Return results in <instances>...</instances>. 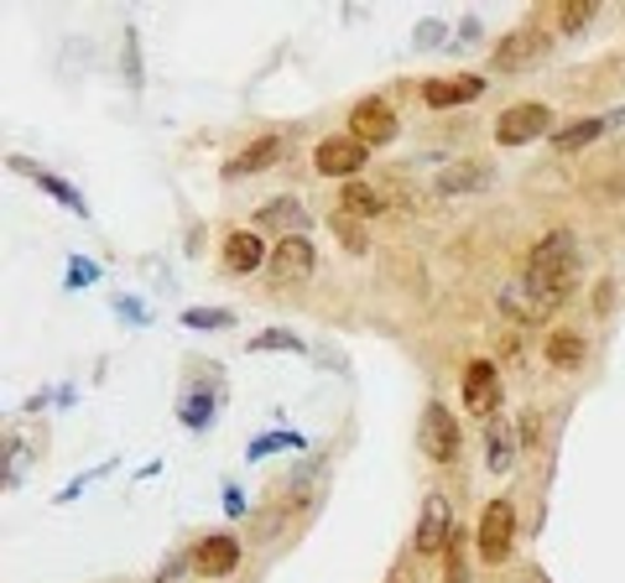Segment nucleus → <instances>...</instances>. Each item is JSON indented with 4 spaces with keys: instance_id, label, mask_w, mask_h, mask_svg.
<instances>
[{
    "instance_id": "nucleus-1",
    "label": "nucleus",
    "mask_w": 625,
    "mask_h": 583,
    "mask_svg": "<svg viewBox=\"0 0 625 583\" xmlns=\"http://www.w3.org/2000/svg\"><path fill=\"white\" fill-rule=\"evenodd\" d=\"M579 282V255H573V240L569 235H548L537 240L532 255H527V276H521V287L542 297V303H563Z\"/></svg>"
},
{
    "instance_id": "nucleus-2",
    "label": "nucleus",
    "mask_w": 625,
    "mask_h": 583,
    "mask_svg": "<svg viewBox=\"0 0 625 583\" xmlns=\"http://www.w3.org/2000/svg\"><path fill=\"white\" fill-rule=\"evenodd\" d=\"M516 537V510L511 500H490V510L479 516V563H506Z\"/></svg>"
},
{
    "instance_id": "nucleus-3",
    "label": "nucleus",
    "mask_w": 625,
    "mask_h": 583,
    "mask_svg": "<svg viewBox=\"0 0 625 583\" xmlns=\"http://www.w3.org/2000/svg\"><path fill=\"white\" fill-rule=\"evenodd\" d=\"M417 443H423V454L433 458V464H454L459 458V422L443 412L438 401L423 412V427H417Z\"/></svg>"
},
{
    "instance_id": "nucleus-4",
    "label": "nucleus",
    "mask_w": 625,
    "mask_h": 583,
    "mask_svg": "<svg viewBox=\"0 0 625 583\" xmlns=\"http://www.w3.org/2000/svg\"><path fill=\"white\" fill-rule=\"evenodd\" d=\"M350 130H354V141L360 146H381V141H391L402 126H396V109H391L386 99H366V105H354Z\"/></svg>"
},
{
    "instance_id": "nucleus-5",
    "label": "nucleus",
    "mask_w": 625,
    "mask_h": 583,
    "mask_svg": "<svg viewBox=\"0 0 625 583\" xmlns=\"http://www.w3.org/2000/svg\"><path fill=\"white\" fill-rule=\"evenodd\" d=\"M464 406H469L475 417H490L500 406V370L490 360H475L464 370Z\"/></svg>"
},
{
    "instance_id": "nucleus-6",
    "label": "nucleus",
    "mask_w": 625,
    "mask_h": 583,
    "mask_svg": "<svg viewBox=\"0 0 625 583\" xmlns=\"http://www.w3.org/2000/svg\"><path fill=\"white\" fill-rule=\"evenodd\" d=\"M552 126V115L542 105H511L506 115L496 120V141L500 146H521V141H537L542 130Z\"/></svg>"
},
{
    "instance_id": "nucleus-7",
    "label": "nucleus",
    "mask_w": 625,
    "mask_h": 583,
    "mask_svg": "<svg viewBox=\"0 0 625 583\" xmlns=\"http://www.w3.org/2000/svg\"><path fill=\"white\" fill-rule=\"evenodd\" d=\"M318 172H329V178H345L354 182V172L366 167V146L354 141V136H329V141H318Z\"/></svg>"
},
{
    "instance_id": "nucleus-8",
    "label": "nucleus",
    "mask_w": 625,
    "mask_h": 583,
    "mask_svg": "<svg viewBox=\"0 0 625 583\" xmlns=\"http://www.w3.org/2000/svg\"><path fill=\"white\" fill-rule=\"evenodd\" d=\"M240 568V542L235 537H203L193 547V573L203 579H224V573H235Z\"/></svg>"
},
{
    "instance_id": "nucleus-9",
    "label": "nucleus",
    "mask_w": 625,
    "mask_h": 583,
    "mask_svg": "<svg viewBox=\"0 0 625 583\" xmlns=\"http://www.w3.org/2000/svg\"><path fill=\"white\" fill-rule=\"evenodd\" d=\"M312 245L303 235H287L282 245L272 251V282H303V276H312Z\"/></svg>"
},
{
    "instance_id": "nucleus-10",
    "label": "nucleus",
    "mask_w": 625,
    "mask_h": 583,
    "mask_svg": "<svg viewBox=\"0 0 625 583\" xmlns=\"http://www.w3.org/2000/svg\"><path fill=\"white\" fill-rule=\"evenodd\" d=\"M417 552H448V500L427 495L423 500V521H417Z\"/></svg>"
},
{
    "instance_id": "nucleus-11",
    "label": "nucleus",
    "mask_w": 625,
    "mask_h": 583,
    "mask_svg": "<svg viewBox=\"0 0 625 583\" xmlns=\"http://www.w3.org/2000/svg\"><path fill=\"white\" fill-rule=\"evenodd\" d=\"M479 94H485V84H479L475 73H459V78H433V84H423V99L433 109L469 105V99H479Z\"/></svg>"
},
{
    "instance_id": "nucleus-12",
    "label": "nucleus",
    "mask_w": 625,
    "mask_h": 583,
    "mask_svg": "<svg viewBox=\"0 0 625 583\" xmlns=\"http://www.w3.org/2000/svg\"><path fill=\"white\" fill-rule=\"evenodd\" d=\"M282 157V141L276 136H261V141H251L240 157H230L224 162V178H256V172H266V167Z\"/></svg>"
},
{
    "instance_id": "nucleus-13",
    "label": "nucleus",
    "mask_w": 625,
    "mask_h": 583,
    "mask_svg": "<svg viewBox=\"0 0 625 583\" xmlns=\"http://www.w3.org/2000/svg\"><path fill=\"white\" fill-rule=\"evenodd\" d=\"M537 53H542V32H537V26H521V32H511L506 42H500L496 68H500V73H516L521 63H532Z\"/></svg>"
},
{
    "instance_id": "nucleus-14",
    "label": "nucleus",
    "mask_w": 625,
    "mask_h": 583,
    "mask_svg": "<svg viewBox=\"0 0 625 583\" xmlns=\"http://www.w3.org/2000/svg\"><path fill=\"white\" fill-rule=\"evenodd\" d=\"M261 261H266V245H261L256 235H230L224 240V266H230V272H256Z\"/></svg>"
},
{
    "instance_id": "nucleus-15",
    "label": "nucleus",
    "mask_w": 625,
    "mask_h": 583,
    "mask_svg": "<svg viewBox=\"0 0 625 583\" xmlns=\"http://www.w3.org/2000/svg\"><path fill=\"white\" fill-rule=\"evenodd\" d=\"M339 209H345V214H360V219L386 214V203H381V193H375V188H366L360 178L345 182V193H339Z\"/></svg>"
},
{
    "instance_id": "nucleus-16",
    "label": "nucleus",
    "mask_w": 625,
    "mask_h": 583,
    "mask_svg": "<svg viewBox=\"0 0 625 583\" xmlns=\"http://www.w3.org/2000/svg\"><path fill=\"white\" fill-rule=\"evenodd\" d=\"M610 126H615V120H579L573 130H558V136H552V146H558V151H573V146L600 141V136H605Z\"/></svg>"
},
{
    "instance_id": "nucleus-17",
    "label": "nucleus",
    "mask_w": 625,
    "mask_h": 583,
    "mask_svg": "<svg viewBox=\"0 0 625 583\" xmlns=\"http://www.w3.org/2000/svg\"><path fill=\"white\" fill-rule=\"evenodd\" d=\"M506 312H516L521 324H537V318H548L552 308L542 303V297H532L527 287H511V292H506Z\"/></svg>"
},
{
    "instance_id": "nucleus-18",
    "label": "nucleus",
    "mask_w": 625,
    "mask_h": 583,
    "mask_svg": "<svg viewBox=\"0 0 625 583\" xmlns=\"http://www.w3.org/2000/svg\"><path fill=\"white\" fill-rule=\"evenodd\" d=\"M548 360L552 364H579V360H584V339L569 333V328H558V333L548 339Z\"/></svg>"
},
{
    "instance_id": "nucleus-19",
    "label": "nucleus",
    "mask_w": 625,
    "mask_h": 583,
    "mask_svg": "<svg viewBox=\"0 0 625 583\" xmlns=\"http://www.w3.org/2000/svg\"><path fill=\"white\" fill-rule=\"evenodd\" d=\"M485 167H448V172H443L438 178V188L443 193H469V188H485Z\"/></svg>"
},
{
    "instance_id": "nucleus-20",
    "label": "nucleus",
    "mask_w": 625,
    "mask_h": 583,
    "mask_svg": "<svg viewBox=\"0 0 625 583\" xmlns=\"http://www.w3.org/2000/svg\"><path fill=\"white\" fill-rule=\"evenodd\" d=\"M261 224H303V209H297V199H276L261 209Z\"/></svg>"
},
{
    "instance_id": "nucleus-21",
    "label": "nucleus",
    "mask_w": 625,
    "mask_h": 583,
    "mask_svg": "<svg viewBox=\"0 0 625 583\" xmlns=\"http://www.w3.org/2000/svg\"><path fill=\"white\" fill-rule=\"evenodd\" d=\"M251 349H293V354H308V344H303V339H293L287 328H266L261 339H251Z\"/></svg>"
},
{
    "instance_id": "nucleus-22",
    "label": "nucleus",
    "mask_w": 625,
    "mask_h": 583,
    "mask_svg": "<svg viewBox=\"0 0 625 583\" xmlns=\"http://www.w3.org/2000/svg\"><path fill=\"white\" fill-rule=\"evenodd\" d=\"M589 17H594V0H569V6H558V26H563V32H579Z\"/></svg>"
},
{
    "instance_id": "nucleus-23",
    "label": "nucleus",
    "mask_w": 625,
    "mask_h": 583,
    "mask_svg": "<svg viewBox=\"0 0 625 583\" xmlns=\"http://www.w3.org/2000/svg\"><path fill=\"white\" fill-rule=\"evenodd\" d=\"M490 469L496 474L511 469V437H506V427H490Z\"/></svg>"
},
{
    "instance_id": "nucleus-24",
    "label": "nucleus",
    "mask_w": 625,
    "mask_h": 583,
    "mask_svg": "<svg viewBox=\"0 0 625 583\" xmlns=\"http://www.w3.org/2000/svg\"><path fill=\"white\" fill-rule=\"evenodd\" d=\"M209 412H214V396H209V391H199L193 401H183V422H188V427H209Z\"/></svg>"
},
{
    "instance_id": "nucleus-25",
    "label": "nucleus",
    "mask_w": 625,
    "mask_h": 583,
    "mask_svg": "<svg viewBox=\"0 0 625 583\" xmlns=\"http://www.w3.org/2000/svg\"><path fill=\"white\" fill-rule=\"evenodd\" d=\"M443 563H448V579H443V583H469V563H464V547L448 542V552H443Z\"/></svg>"
},
{
    "instance_id": "nucleus-26",
    "label": "nucleus",
    "mask_w": 625,
    "mask_h": 583,
    "mask_svg": "<svg viewBox=\"0 0 625 583\" xmlns=\"http://www.w3.org/2000/svg\"><path fill=\"white\" fill-rule=\"evenodd\" d=\"M183 324H193V328H224V324H230V312H220V308H199V312H183Z\"/></svg>"
},
{
    "instance_id": "nucleus-27",
    "label": "nucleus",
    "mask_w": 625,
    "mask_h": 583,
    "mask_svg": "<svg viewBox=\"0 0 625 583\" xmlns=\"http://www.w3.org/2000/svg\"><path fill=\"white\" fill-rule=\"evenodd\" d=\"M6 464H11V469H6V485L27 479V448H17V443H11V448H6Z\"/></svg>"
},
{
    "instance_id": "nucleus-28",
    "label": "nucleus",
    "mask_w": 625,
    "mask_h": 583,
    "mask_svg": "<svg viewBox=\"0 0 625 583\" xmlns=\"http://www.w3.org/2000/svg\"><path fill=\"white\" fill-rule=\"evenodd\" d=\"M600 193H625V178H610V182H600Z\"/></svg>"
}]
</instances>
